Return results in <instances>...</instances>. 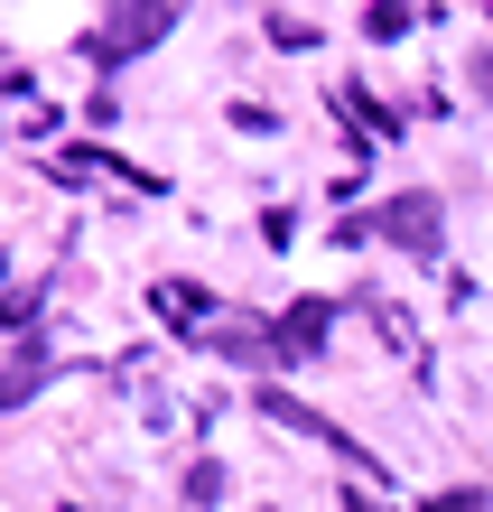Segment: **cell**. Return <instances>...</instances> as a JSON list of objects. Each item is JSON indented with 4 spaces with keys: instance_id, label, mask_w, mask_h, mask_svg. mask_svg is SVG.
I'll return each mask as SVG.
<instances>
[{
    "instance_id": "6da1fadb",
    "label": "cell",
    "mask_w": 493,
    "mask_h": 512,
    "mask_svg": "<svg viewBox=\"0 0 493 512\" xmlns=\"http://www.w3.org/2000/svg\"><path fill=\"white\" fill-rule=\"evenodd\" d=\"M168 19H177V0H112L103 28H94L84 47H94V66H121V56L159 47V38H168Z\"/></svg>"
},
{
    "instance_id": "7a4b0ae2",
    "label": "cell",
    "mask_w": 493,
    "mask_h": 512,
    "mask_svg": "<svg viewBox=\"0 0 493 512\" xmlns=\"http://www.w3.org/2000/svg\"><path fill=\"white\" fill-rule=\"evenodd\" d=\"M373 233H391V243H410V252H438L447 215H438V196H391L382 215H373Z\"/></svg>"
},
{
    "instance_id": "3957f363",
    "label": "cell",
    "mask_w": 493,
    "mask_h": 512,
    "mask_svg": "<svg viewBox=\"0 0 493 512\" xmlns=\"http://www.w3.org/2000/svg\"><path fill=\"white\" fill-rule=\"evenodd\" d=\"M326 317H335L326 298H298V308L270 326V345H280V354H317V345H326Z\"/></svg>"
},
{
    "instance_id": "277c9868",
    "label": "cell",
    "mask_w": 493,
    "mask_h": 512,
    "mask_svg": "<svg viewBox=\"0 0 493 512\" xmlns=\"http://www.w3.org/2000/svg\"><path fill=\"white\" fill-rule=\"evenodd\" d=\"M419 10H438V0H373V10H363V38H400V28H419Z\"/></svg>"
},
{
    "instance_id": "5b68a950",
    "label": "cell",
    "mask_w": 493,
    "mask_h": 512,
    "mask_svg": "<svg viewBox=\"0 0 493 512\" xmlns=\"http://www.w3.org/2000/svg\"><path fill=\"white\" fill-rule=\"evenodd\" d=\"M38 373H47L38 336H19V364H10V391H0V401H28V391H38Z\"/></svg>"
}]
</instances>
